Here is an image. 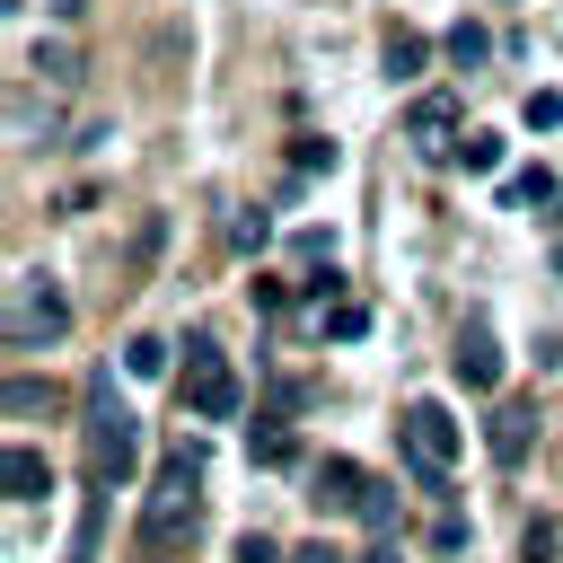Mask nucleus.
<instances>
[{
  "instance_id": "1",
  "label": "nucleus",
  "mask_w": 563,
  "mask_h": 563,
  "mask_svg": "<svg viewBox=\"0 0 563 563\" xmlns=\"http://www.w3.org/2000/svg\"><path fill=\"white\" fill-rule=\"evenodd\" d=\"M141 466V422H132V405L114 396V378H97L88 387V475L97 484H123Z\"/></svg>"
},
{
  "instance_id": "2",
  "label": "nucleus",
  "mask_w": 563,
  "mask_h": 563,
  "mask_svg": "<svg viewBox=\"0 0 563 563\" xmlns=\"http://www.w3.org/2000/svg\"><path fill=\"white\" fill-rule=\"evenodd\" d=\"M194 484H202V449H176V457L158 466L150 510H141V545H176V537L194 528Z\"/></svg>"
},
{
  "instance_id": "3",
  "label": "nucleus",
  "mask_w": 563,
  "mask_h": 563,
  "mask_svg": "<svg viewBox=\"0 0 563 563\" xmlns=\"http://www.w3.org/2000/svg\"><path fill=\"white\" fill-rule=\"evenodd\" d=\"M176 387H185V413H194V422H229V413H238V369L220 361L211 334H185V378H176Z\"/></svg>"
},
{
  "instance_id": "4",
  "label": "nucleus",
  "mask_w": 563,
  "mask_h": 563,
  "mask_svg": "<svg viewBox=\"0 0 563 563\" xmlns=\"http://www.w3.org/2000/svg\"><path fill=\"white\" fill-rule=\"evenodd\" d=\"M396 440H405V457H413L422 484H440V475L457 466V422H449V405H431V396L396 413Z\"/></svg>"
},
{
  "instance_id": "5",
  "label": "nucleus",
  "mask_w": 563,
  "mask_h": 563,
  "mask_svg": "<svg viewBox=\"0 0 563 563\" xmlns=\"http://www.w3.org/2000/svg\"><path fill=\"white\" fill-rule=\"evenodd\" d=\"M62 334H70V299L44 290V282H18L9 290V352H44Z\"/></svg>"
},
{
  "instance_id": "6",
  "label": "nucleus",
  "mask_w": 563,
  "mask_h": 563,
  "mask_svg": "<svg viewBox=\"0 0 563 563\" xmlns=\"http://www.w3.org/2000/svg\"><path fill=\"white\" fill-rule=\"evenodd\" d=\"M449 369H457V387H466V396H493V387H501V343H493V325H484V317H475V325H457Z\"/></svg>"
},
{
  "instance_id": "7",
  "label": "nucleus",
  "mask_w": 563,
  "mask_h": 563,
  "mask_svg": "<svg viewBox=\"0 0 563 563\" xmlns=\"http://www.w3.org/2000/svg\"><path fill=\"white\" fill-rule=\"evenodd\" d=\"M308 484H317V493H308L317 510H369V493H378L352 457H317V466H308Z\"/></svg>"
},
{
  "instance_id": "8",
  "label": "nucleus",
  "mask_w": 563,
  "mask_h": 563,
  "mask_svg": "<svg viewBox=\"0 0 563 563\" xmlns=\"http://www.w3.org/2000/svg\"><path fill=\"white\" fill-rule=\"evenodd\" d=\"M449 123H457V97H449V88H431V97H413V106H405V141H422V150H440V141H449Z\"/></svg>"
},
{
  "instance_id": "9",
  "label": "nucleus",
  "mask_w": 563,
  "mask_h": 563,
  "mask_svg": "<svg viewBox=\"0 0 563 563\" xmlns=\"http://www.w3.org/2000/svg\"><path fill=\"white\" fill-rule=\"evenodd\" d=\"M528 422H537L528 405H501V413L484 422V449H493V466H519V457H528Z\"/></svg>"
},
{
  "instance_id": "10",
  "label": "nucleus",
  "mask_w": 563,
  "mask_h": 563,
  "mask_svg": "<svg viewBox=\"0 0 563 563\" xmlns=\"http://www.w3.org/2000/svg\"><path fill=\"white\" fill-rule=\"evenodd\" d=\"M0 484H9V501H44L53 493V466H44V449H9V466H0Z\"/></svg>"
},
{
  "instance_id": "11",
  "label": "nucleus",
  "mask_w": 563,
  "mask_h": 563,
  "mask_svg": "<svg viewBox=\"0 0 563 563\" xmlns=\"http://www.w3.org/2000/svg\"><path fill=\"white\" fill-rule=\"evenodd\" d=\"M422 62H431V44H422L413 26H396V35H387V79H422Z\"/></svg>"
},
{
  "instance_id": "12",
  "label": "nucleus",
  "mask_w": 563,
  "mask_h": 563,
  "mask_svg": "<svg viewBox=\"0 0 563 563\" xmlns=\"http://www.w3.org/2000/svg\"><path fill=\"white\" fill-rule=\"evenodd\" d=\"M246 457H255V466H290V457H299V440H290V422H264V431L246 440Z\"/></svg>"
},
{
  "instance_id": "13",
  "label": "nucleus",
  "mask_w": 563,
  "mask_h": 563,
  "mask_svg": "<svg viewBox=\"0 0 563 563\" xmlns=\"http://www.w3.org/2000/svg\"><path fill=\"white\" fill-rule=\"evenodd\" d=\"M457 167H466V176H493V167H501V141H493V132H466V141H457Z\"/></svg>"
},
{
  "instance_id": "14",
  "label": "nucleus",
  "mask_w": 563,
  "mask_h": 563,
  "mask_svg": "<svg viewBox=\"0 0 563 563\" xmlns=\"http://www.w3.org/2000/svg\"><path fill=\"white\" fill-rule=\"evenodd\" d=\"M123 369H132V378H158V369H167V343H158V334H132V343H123Z\"/></svg>"
},
{
  "instance_id": "15",
  "label": "nucleus",
  "mask_w": 563,
  "mask_h": 563,
  "mask_svg": "<svg viewBox=\"0 0 563 563\" xmlns=\"http://www.w3.org/2000/svg\"><path fill=\"white\" fill-rule=\"evenodd\" d=\"M501 194H510V202H519V211H537V202H545V194H554V176H545V167H519V176H510V185H501Z\"/></svg>"
},
{
  "instance_id": "16",
  "label": "nucleus",
  "mask_w": 563,
  "mask_h": 563,
  "mask_svg": "<svg viewBox=\"0 0 563 563\" xmlns=\"http://www.w3.org/2000/svg\"><path fill=\"white\" fill-rule=\"evenodd\" d=\"M9 413H18V422L53 413V387H35V378H9Z\"/></svg>"
},
{
  "instance_id": "17",
  "label": "nucleus",
  "mask_w": 563,
  "mask_h": 563,
  "mask_svg": "<svg viewBox=\"0 0 563 563\" xmlns=\"http://www.w3.org/2000/svg\"><path fill=\"white\" fill-rule=\"evenodd\" d=\"M484 53H493V35H484V26H466V18H457V26H449V62H484Z\"/></svg>"
},
{
  "instance_id": "18",
  "label": "nucleus",
  "mask_w": 563,
  "mask_h": 563,
  "mask_svg": "<svg viewBox=\"0 0 563 563\" xmlns=\"http://www.w3.org/2000/svg\"><path fill=\"white\" fill-rule=\"evenodd\" d=\"M528 123L545 132V123H563V88H545V97H528Z\"/></svg>"
},
{
  "instance_id": "19",
  "label": "nucleus",
  "mask_w": 563,
  "mask_h": 563,
  "mask_svg": "<svg viewBox=\"0 0 563 563\" xmlns=\"http://www.w3.org/2000/svg\"><path fill=\"white\" fill-rule=\"evenodd\" d=\"M238 563H282V554H273V537H255V528H246V537H238Z\"/></svg>"
},
{
  "instance_id": "20",
  "label": "nucleus",
  "mask_w": 563,
  "mask_h": 563,
  "mask_svg": "<svg viewBox=\"0 0 563 563\" xmlns=\"http://www.w3.org/2000/svg\"><path fill=\"white\" fill-rule=\"evenodd\" d=\"M290 563H343V554H334V545H299Z\"/></svg>"
},
{
  "instance_id": "21",
  "label": "nucleus",
  "mask_w": 563,
  "mask_h": 563,
  "mask_svg": "<svg viewBox=\"0 0 563 563\" xmlns=\"http://www.w3.org/2000/svg\"><path fill=\"white\" fill-rule=\"evenodd\" d=\"M361 563H396V554H387V545H378V554H361Z\"/></svg>"
},
{
  "instance_id": "22",
  "label": "nucleus",
  "mask_w": 563,
  "mask_h": 563,
  "mask_svg": "<svg viewBox=\"0 0 563 563\" xmlns=\"http://www.w3.org/2000/svg\"><path fill=\"white\" fill-rule=\"evenodd\" d=\"M554 282H563V246H554Z\"/></svg>"
}]
</instances>
